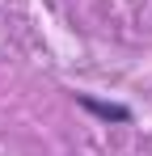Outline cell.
Here are the masks:
<instances>
[{
  "instance_id": "1",
  "label": "cell",
  "mask_w": 152,
  "mask_h": 156,
  "mask_svg": "<svg viewBox=\"0 0 152 156\" xmlns=\"http://www.w3.org/2000/svg\"><path fill=\"white\" fill-rule=\"evenodd\" d=\"M76 105L85 114H93L101 122H131V105H118V101H97L93 93H76Z\"/></svg>"
}]
</instances>
